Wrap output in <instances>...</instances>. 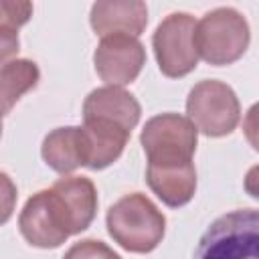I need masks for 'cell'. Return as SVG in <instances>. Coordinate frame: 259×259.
Masks as SVG:
<instances>
[{
	"mask_svg": "<svg viewBox=\"0 0 259 259\" xmlns=\"http://www.w3.org/2000/svg\"><path fill=\"white\" fill-rule=\"evenodd\" d=\"M53 190L61 198L67 208L71 221V233L77 235L85 231L97 210V190L89 178L83 176H67L53 184Z\"/></svg>",
	"mask_w": 259,
	"mask_h": 259,
	"instance_id": "4fadbf2b",
	"label": "cell"
},
{
	"mask_svg": "<svg viewBox=\"0 0 259 259\" xmlns=\"http://www.w3.org/2000/svg\"><path fill=\"white\" fill-rule=\"evenodd\" d=\"M18 227L22 237L40 249H55L73 235L67 208L53 188L40 190L26 200L18 217Z\"/></svg>",
	"mask_w": 259,
	"mask_h": 259,
	"instance_id": "8992f818",
	"label": "cell"
},
{
	"mask_svg": "<svg viewBox=\"0 0 259 259\" xmlns=\"http://www.w3.org/2000/svg\"><path fill=\"white\" fill-rule=\"evenodd\" d=\"M249 45V24L235 8L206 12L194 28V49L210 65H229L243 57Z\"/></svg>",
	"mask_w": 259,
	"mask_h": 259,
	"instance_id": "3957f363",
	"label": "cell"
},
{
	"mask_svg": "<svg viewBox=\"0 0 259 259\" xmlns=\"http://www.w3.org/2000/svg\"><path fill=\"white\" fill-rule=\"evenodd\" d=\"M194 28L196 20L186 12H174L158 24L152 45L158 67L166 77H184L196 67Z\"/></svg>",
	"mask_w": 259,
	"mask_h": 259,
	"instance_id": "52a82bcc",
	"label": "cell"
},
{
	"mask_svg": "<svg viewBox=\"0 0 259 259\" xmlns=\"http://www.w3.org/2000/svg\"><path fill=\"white\" fill-rule=\"evenodd\" d=\"M32 16V4L30 2H4L0 0V24L8 28H18Z\"/></svg>",
	"mask_w": 259,
	"mask_h": 259,
	"instance_id": "e0dca14e",
	"label": "cell"
},
{
	"mask_svg": "<svg viewBox=\"0 0 259 259\" xmlns=\"http://www.w3.org/2000/svg\"><path fill=\"white\" fill-rule=\"evenodd\" d=\"M188 119L206 136L219 138L231 134L241 115V105L235 91L214 79H206L196 83L186 99Z\"/></svg>",
	"mask_w": 259,
	"mask_h": 259,
	"instance_id": "5b68a950",
	"label": "cell"
},
{
	"mask_svg": "<svg viewBox=\"0 0 259 259\" xmlns=\"http://www.w3.org/2000/svg\"><path fill=\"white\" fill-rule=\"evenodd\" d=\"M40 154L45 162L61 174L87 166V154H85V142H83L81 127L69 125V127L53 130L45 138Z\"/></svg>",
	"mask_w": 259,
	"mask_h": 259,
	"instance_id": "5bb4252c",
	"label": "cell"
},
{
	"mask_svg": "<svg viewBox=\"0 0 259 259\" xmlns=\"http://www.w3.org/2000/svg\"><path fill=\"white\" fill-rule=\"evenodd\" d=\"M148 186L152 192L168 206L176 208L194 196L196 190V170L194 164H178V166H152L148 164L146 172Z\"/></svg>",
	"mask_w": 259,
	"mask_h": 259,
	"instance_id": "7c38bea8",
	"label": "cell"
},
{
	"mask_svg": "<svg viewBox=\"0 0 259 259\" xmlns=\"http://www.w3.org/2000/svg\"><path fill=\"white\" fill-rule=\"evenodd\" d=\"M257 208H237L219 217L202 233L194 259H257Z\"/></svg>",
	"mask_w": 259,
	"mask_h": 259,
	"instance_id": "7a4b0ae2",
	"label": "cell"
},
{
	"mask_svg": "<svg viewBox=\"0 0 259 259\" xmlns=\"http://www.w3.org/2000/svg\"><path fill=\"white\" fill-rule=\"evenodd\" d=\"M196 140L194 123L178 113H162L148 119L140 136L152 166H178L192 162Z\"/></svg>",
	"mask_w": 259,
	"mask_h": 259,
	"instance_id": "277c9868",
	"label": "cell"
},
{
	"mask_svg": "<svg viewBox=\"0 0 259 259\" xmlns=\"http://www.w3.org/2000/svg\"><path fill=\"white\" fill-rule=\"evenodd\" d=\"M148 24V8L140 0H101L91 6V26L101 36H138Z\"/></svg>",
	"mask_w": 259,
	"mask_h": 259,
	"instance_id": "9c48e42d",
	"label": "cell"
},
{
	"mask_svg": "<svg viewBox=\"0 0 259 259\" xmlns=\"http://www.w3.org/2000/svg\"><path fill=\"white\" fill-rule=\"evenodd\" d=\"M0 136H2V113H0Z\"/></svg>",
	"mask_w": 259,
	"mask_h": 259,
	"instance_id": "ffe728a7",
	"label": "cell"
},
{
	"mask_svg": "<svg viewBox=\"0 0 259 259\" xmlns=\"http://www.w3.org/2000/svg\"><path fill=\"white\" fill-rule=\"evenodd\" d=\"M16 53H18V32L14 28L0 24V65L4 67L8 59H12Z\"/></svg>",
	"mask_w": 259,
	"mask_h": 259,
	"instance_id": "d6986e66",
	"label": "cell"
},
{
	"mask_svg": "<svg viewBox=\"0 0 259 259\" xmlns=\"http://www.w3.org/2000/svg\"><path fill=\"white\" fill-rule=\"evenodd\" d=\"M107 231L115 243L132 253H150L164 237L166 219L144 194L132 192L107 210Z\"/></svg>",
	"mask_w": 259,
	"mask_h": 259,
	"instance_id": "6da1fadb",
	"label": "cell"
},
{
	"mask_svg": "<svg viewBox=\"0 0 259 259\" xmlns=\"http://www.w3.org/2000/svg\"><path fill=\"white\" fill-rule=\"evenodd\" d=\"M93 61L97 75L105 83L119 87L132 83L140 75L146 63V51L136 36L111 34L101 38L99 47L95 49Z\"/></svg>",
	"mask_w": 259,
	"mask_h": 259,
	"instance_id": "ba28073f",
	"label": "cell"
},
{
	"mask_svg": "<svg viewBox=\"0 0 259 259\" xmlns=\"http://www.w3.org/2000/svg\"><path fill=\"white\" fill-rule=\"evenodd\" d=\"M63 259H121L113 249H109L105 243L95 239H85L75 243Z\"/></svg>",
	"mask_w": 259,
	"mask_h": 259,
	"instance_id": "2e32d148",
	"label": "cell"
},
{
	"mask_svg": "<svg viewBox=\"0 0 259 259\" xmlns=\"http://www.w3.org/2000/svg\"><path fill=\"white\" fill-rule=\"evenodd\" d=\"M16 206V186L6 172H0V225H4Z\"/></svg>",
	"mask_w": 259,
	"mask_h": 259,
	"instance_id": "ac0fdd59",
	"label": "cell"
},
{
	"mask_svg": "<svg viewBox=\"0 0 259 259\" xmlns=\"http://www.w3.org/2000/svg\"><path fill=\"white\" fill-rule=\"evenodd\" d=\"M142 107L138 99L121 87H99L93 89L85 103H83V117L85 119H109L121 125L125 132H132L140 121Z\"/></svg>",
	"mask_w": 259,
	"mask_h": 259,
	"instance_id": "30bf717a",
	"label": "cell"
},
{
	"mask_svg": "<svg viewBox=\"0 0 259 259\" xmlns=\"http://www.w3.org/2000/svg\"><path fill=\"white\" fill-rule=\"evenodd\" d=\"M40 71L36 63L28 59H14L8 61L0 69V113H8L16 101L36 87Z\"/></svg>",
	"mask_w": 259,
	"mask_h": 259,
	"instance_id": "9a60e30c",
	"label": "cell"
},
{
	"mask_svg": "<svg viewBox=\"0 0 259 259\" xmlns=\"http://www.w3.org/2000/svg\"><path fill=\"white\" fill-rule=\"evenodd\" d=\"M83 142H85V154H87V166L91 170H101L113 164L130 138V132H125L121 125L109 121V119H85L83 127Z\"/></svg>",
	"mask_w": 259,
	"mask_h": 259,
	"instance_id": "8fae6325",
	"label": "cell"
}]
</instances>
